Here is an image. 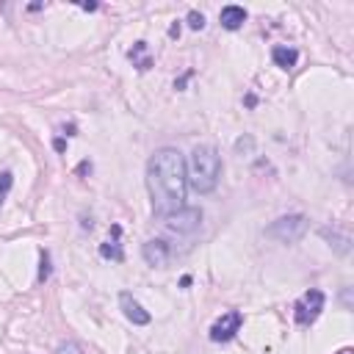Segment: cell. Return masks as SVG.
<instances>
[{"mask_svg":"<svg viewBox=\"0 0 354 354\" xmlns=\"http://www.w3.org/2000/svg\"><path fill=\"white\" fill-rule=\"evenodd\" d=\"M53 147H55V152H64V149H66V141H64V138H55Z\"/></svg>","mask_w":354,"mask_h":354,"instance_id":"e0dca14e","label":"cell"},{"mask_svg":"<svg viewBox=\"0 0 354 354\" xmlns=\"http://www.w3.org/2000/svg\"><path fill=\"white\" fill-rule=\"evenodd\" d=\"M50 277V252H41V268H39V282H44Z\"/></svg>","mask_w":354,"mask_h":354,"instance_id":"9a60e30c","label":"cell"},{"mask_svg":"<svg viewBox=\"0 0 354 354\" xmlns=\"http://www.w3.org/2000/svg\"><path fill=\"white\" fill-rule=\"evenodd\" d=\"M307 227H310L307 216H301V213H290V216H279L277 221H271L266 232H268L271 238H277L279 243H296V241L304 238Z\"/></svg>","mask_w":354,"mask_h":354,"instance_id":"3957f363","label":"cell"},{"mask_svg":"<svg viewBox=\"0 0 354 354\" xmlns=\"http://www.w3.org/2000/svg\"><path fill=\"white\" fill-rule=\"evenodd\" d=\"M271 58H274V64L279 66V69H293L296 66V61H299V50H293V47H285V44H277L274 50H271Z\"/></svg>","mask_w":354,"mask_h":354,"instance_id":"30bf717a","label":"cell"},{"mask_svg":"<svg viewBox=\"0 0 354 354\" xmlns=\"http://www.w3.org/2000/svg\"><path fill=\"white\" fill-rule=\"evenodd\" d=\"M141 254H144L147 266H152V268H163V266H169V260H171V249H169V243H166L163 238L147 241V243L141 246Z\"/></svg>","mask_w":354,"mask_h":354,"instance_id":"52a82bcc","label":"cell"},{"mask_svg":"<svg viewBox=\"0 0 354 354\" xmlns=\"http://www.w3.org/2000/svg\"><path fill=\"white\" fill-rule=\"evenodd\" d=\"M169 36H180V25H171L169 28Z\"/></svg>","mask_w":354,"mask_h":354,"instance_id":"ac0fdd59","label":"cell"},{"mask_svg":"<svg viewBox=\"0 0 354 354\" xmlns=\"http://www.w3.org/2000/svg\"><path fill=\"white\" fill-rule=\"evenodd\" d=\"M241 324H243V315H241L238 310L224 313V315L210 326V340H213V343H227V340H232L235 332L241 329Z\"/></svg>","mask_w":354,"mask_h":354,"instance_id":"8992f818","label":"cell"},{"mask_svg":"<svg viewBox=\"0 0 354 354\" xmlns=\"http://www.w3.org/2000/svg\"><path fill=\"white\" fill-rule=\"evenodd\" d=\"M55 354H83V348H80V343H75V340H64V343H58Z\"/></svg>","mask_w":354,"mask_h":354,"instance_id":"5bb4252c","label":"cell"},{"mask_svg":"<svg viewBox=\"0 0 354 354\" xmlns=\"http://www.w3.org/2000/svg\"><path fill=\"white\" fill-rule=\"evenodd\" d=\"M188 25H191V30H202L205 28V17L199 11H191L188 14Z\"/></svg>","mask_w":354,"mask_h":354,"instance_id":"2e32d148","label":"cell"},{"mask_svg":"<svg viewBox=\"0 0 354 354\" xmlns=\"http://www.w3.org/2000/svg\"><path fill=\"white\" fill-rule=\"evenodd\" d=\"M119 304H122L124 318H127V321H133L136 326H147V324L152 321V315H149V313H147V310H144V307H141L130 293H122V296H119Z\"/></svg>","mask_w":354,"mask_h":354,"instance_id":"ba28073f","label":"cell"},{"mask_svg":"<svg viewBox=\"0 0 354 354\" xmlns=\"http://www.w3.org/2000/svg\"><path fill=\"white\" fill-rule=\"evenodd\" d=\"M11 185H14V174H11V171H0V205L6 202Z\"/></svg>","mask_w":354,"mask_h":354,"instance_id":"4fadbf2b","label":"cell"},{"mask_svg":"<svg viewBox=\"0 0 354 354\" xmlns=\"http://www.w3.org/2000/svg\"><path fill=\"white\" fill-rule=\"evenodd\" d=\"M202 224V210L199 207H180L169 216H163V227L171 235H194Z\"/></svg>","mask_w":354,"mask_h":354,"instance_id":"277c9868","label":"cell"},{"mask_svg":"<svg viewBox=\"0 0 354 354\" xmlns=\"http://www.w3.org/2000/svg\"><path fill=\"white\" fill-rule=\"evenodd\" d=\"M100 254H102L105 260H122V257H124V252H122V246H119L116 241H105V243H100Z\"/></svg>","mask_w":354,"mask_h":354,"instance_id":"7c38bea8","label":"cell"},{"mask_svg":"<svg viewBox=\"0 0 354 354\" xmlns=\"http://www.w3.org/2000/svg\"><path fill=\"white\" fill-rule=\"evenodd\" d=\"M318 232H321V238H324V241H329V246H335L340 254H346V252L351 249V238H348V235H340V232L326 230V227H324V230H318Z\"/></svg>","mask_w":354,"mask_h":354,"instance_id":"8fae6325","label":"cell"},{"mask_svg":"<svg viewBox=\"0 0 354 354\" xmlns=\"http://www.w3.org/2000/svg\"><path fill=\"white\" fill-rule=\"evenodd\" d=\"M147 191L152 199L155 216H169L180 207H185V191H188V174H185V158L171 149H155L147 160Z\"/></svg>","mask_w":354,"mask_h":354,"instance_id":"6da1fadb","label":"cell"},{"mask_svg":"<svg viewBox=\"0 0 354 354\" xmlns=\"http://www.w3.org/2000/svg\"><path fill=\"white\" fill-rule=\"evenodd\" d=\"M185 174H188V185L196 194H210L221 177V158H218L216 147H210V144L194 147L191 158L185 160Z\"/></svg>","mask_w":354,"mask_h":354,"instance_id":"7a4b0ae2","label":"cell"},{"mask_svg":"<svg viewBox=\"0 0 354 354\" xmlns=\"http://www.w3.org/2000/svg\"><path fill=\"white\" fill-rule=\"evenodd\" d=\"M324 304H326L324 290L313 288V290L301 293V299H299V301H296V307H293L296 324H299V326H310V324H315V321H318V315H321V310H324Z\"/></svg>","mask_w":354,"mask_h":354,"instance_id":"5b68a950","label":"cell"},{"mask_svg":"<svg viewBox=\"0 0 354 354\" xmlns=\"http://www.w3.org/2000/svg\"><path fill=\"white\" fill-rule=\"evenodd\" d=\"M340 354H351V348H343V351H340Z\"/></svg>","mask_w":354,"mask_h":354,"instance_id":"d6986e66","label":"cell"},{"mask_svg":"<svg viewBox=\"0 0 354 354\" xmlns=\"http://www.w3.org/2000/svg\"><path fill=\"white\" fill-rule=\"evenodd\" d=\"M218 19H221V25H224L227 30H238V28L246 22V11H243L241 6H224L221 14H218Z\"/></svg>","mask_w":354,"mask_h":354,"instance_id":"9c48e42d","label":"cell"}]
</instances>
